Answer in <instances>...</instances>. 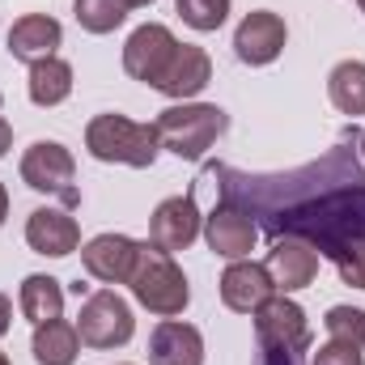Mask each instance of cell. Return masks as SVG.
I'll return each mask as SVG.
<instances>
[{"label": "cell", "mask_w": 365, "mask_h": 365, "mask_svg": "<svg viewBox=\"0 0 365 365\" xmlns=\"http://www.w3.org/2000/svg\"><path fill=\"white\" fill-rule=\"evenodd\" d=\"M204 182H217L225 204L264 217L272 238H302L327 259H344L365 247V170L349 149H331L323 162L289 175H242L234 166H208Z\"/></svg>", "instance_id": "6da1fadb"}, {"label": "cell", "mask_w": 365, "mask_h": 365, "mask_svg": "<svg viewBox=\"0 0 365 365\" xmlns=\"http://www.w3.org/2000/svg\"><path fill=\"white\" fill-rule=\"evenodd\" d=\"M225 128H230V115L212 102H175V106L158 110V119H153L158 145L182 162H200L225 136Z\"/></svg>", "instance_id": "7a4b0ae2"}, {"label": "cell", "mask_w": 365, "mask_h": 365, "mask_svg": "<svg viewBox=\"0 0 365 365\" xmlns=\"http://www.w3.org/2000/svg\"><path fill=\"white\" fill-rule=\"evenodd\" d=\"M86 149L98 162H119V166H132V170H149L162 153L153 123H136L119 110L93 115L86 123Z\"/></svg>", "instance_id": "3957f363"}, {"label": "cell", "mask_w": 365, "mask_h": 365, "mask_svg": "<svg viewBox=\"0 0 365 365\" xmlns=\"http://www.w3.org/2000/svg\"><path fill=\"white\" fill-rule=\"evenodd\" d=\"M128 289L158 319H175V314L187 310V302H191V284H187L182 268L175 264V255L170 251H158L153 242H140V259L132 268Z\"/></svg>", "instance_id": "277c9868"}, {"label": "cell", "mask_w": 365, "mask_h": 365, "mask_svg": "<svg viewBox=\"0 0 365 365\" xmlns=\"http://www.w3.org/2000/svg\"><path fill=\"white\" fill-rule=\"evenodd\" d=\"M77 331H81V344H90V349H123L136 336L132 306L115 289H98L81 302Z\"/></svg>", "instance_id": "5b68a950"}, {"label": "cell", "mask_w": 365, "mask_h": 365, "mask_svg": "<svg viewBox=\"0 0 365 365\" xmlns=\"http://www.w3.org/2000/svg\"><path fill=\"white\" fill-rule=\"evenodd\" d=\"M73 179H77V162H73V153L60 140H34L21 153V182L30 191L60 195L73 208V204H81V191L73 187Z\"/></svg>", "instance_id": "8992f818"}, {"label": "cell", "mask_w": 365, "mask_h": 365, "mask_svg": "<svg viewBox=\"0 0 365 365\" xmlns=\"http://www.w3.org/2000/svg\"><path fill=\"white\" fill-rule=\"evenodd\" d=\"M251 319H255V340H259V349H284V353H306V349H310L306 310H302L289 293H272Z\"/></svg>", "instance_id": "52a82bcc"}, {"label": "cell", "mask_w": 365, "mask_h": 365, "mask_svg": "<svg viewBox=\"0 0 365 365\" xmlns=\"http://www.w3.org/2000/svg\"><path fill=\"white\" fill-rule=\"evenodd\" d=\"M175 47H179V38L170 34V26L145 21V26H136V30L128 34V43H123V73H128L132 81H145V86L153 90V81H158L162 68L170 64Z\"/></svg>", "instance_id": "ba28073f"}, {"label": "cell", "mask_w": 365, "mask_h": 365, "mask_svg": "<svg viewBox=\"0 0 365 365\" xmlns=\"http://www.w3.org/2000/svg\"><path fill=\"white\" fill-rule=\"evenodd\" d=\"M204 242H208L212 255H221V259L234 264V259H247V255L255 251L259 225H255V217H251L247 208L217 200V208L204 217Z\"/></svg>", "instance_id": "9c48e42d"}, {"label": "cell", "mask_w": 365, "mask_h": 365, "mask_svg": "<svg viewBox=\"0 0 365 365\" xmlns=\"http://www.w3.org/2000/svg\"><path fill=\"white\" fill-rule=\"evenodd\" d=\"M200 230H204V217H200V208H195V191H187V195H170V200H162L158 208H153V217H149V242L158 247V251H187L195 238H200Z\"/></svg>", "instance_id": "30bf717a"}, {"label": "cell", "mask_w": 365, "mask_h": 365, "mask_svg": "<svg viewBox=\"0 0 365 365\" xmlns=\"http://www.w3.org/2000/svg\"><path fill=\"white\" fill-rule=\"evenodd\" d=\"M284 43H289L284 17L272 13V9H255V13H247V17L238 21V30H234V51H238V60L251 64V68L272 64L276 56L284 51Z\"/></svg>", "instance_id": "8fae6325"}, {"label": "cell", "mask_w": 365, "mask_h": 365, "mask_svg": "<svg viewBox=\"0 0 365 365\" xmlns=\"http://www.w3.org/2000/svg\"><path fill=\"white\" fill-rule=\"evenodd\" d=\"M136 259H140V242L128 238V234H98L81 247L86 272L93 280H102V284H128Z\"/></svg>", "instance_id": "7c38bea8"}, {"label": "cell", "mask_w": 365, "mask_h": 365, "mask_svg": "<svg viewBox=\"0 0 365 365\" xmlns=\"http://www.w3.org/2000/svg\"><path fill=\"white\" fill-rule=\"evenodd\" d=\"M26 242L34 255L47 259H64L81 247V225L68 208H34L26 221Z\"/></svg>", "instance_id": "4fadbf2b"}, {"label": "cell", "mask_w": 365, "mask_h": 365, "mask_svg": "<svg viewBox=\"0 0 365 365\" xmlns=\"http://www.w3.org/2000/svg\"><path fill=\"white\" fill-rule=\"evenodd\" d=\"M264 268L272 276L276 293H297V289L314 284V276H319V251L310 242H302V238H276L268 259H264Z\"/></svg>", "instance_id": "5bb4252c"}, {"label": "cell", "mask_w": 365, "mask_h": 365, "mask_svg": "<svg viewBox=\"0 0 365 365\" xmlns=\"http://www.w3.org/2000/svg\"><path fill=\"white\" fill-rule=\"evenodd\" d=\"M208 81H212V60H208V51L195 47V43H179L175 56H170V64H166L162 77L153 81V90L166 93V98H175V102H187V98H195V93L204 90Z\"/></svg>", "instance_id": "9a60e30c"}, {"label": "cell", "mask_w": 365, "mask_h": 365, "mask_svg": "<svg viewBox=\"0 0 365 365\" xmlns=\"http://www.w3.org/2000/svg\"><path fill=\"white\" fill-rule=\"evenodd\" d=\"M272 293H276L272 276H268L264 264H255V259H234L221 272V302L230 310H238V314H255Z\"/></svg>", "instance_id": "2e32d148"}, {"label": "cell", "mask_w": 365, "mask_h": 365, "mask_svg": "<svg viewBox=\"0 0 365 365\" xmlns=\"http://www.w3.org/2000/svg\"><path fill=\"white\" fill-rule=\"evenodd\" d=\"M60 43H64V30L47 13H26L9 26V56L21 60V64H38L47 56H56Z\"/></svg>", "instance_id": "e0dca14e"}, {"label": "cell", "mask_w": 365, "mask_h": 365, "mask_svg": "<svg viewBox=\"0 0 365 365\" xmlns=\"http://www.w3.org/2000/svg\"><path fill=\"white\" fill-rule=\"evenodd\" d=\"M149 365H204V336L191 323L162 319L149 336Z\"/></svg>", "instance_id": "ac0fdd59"}, {"label": "cell", "mask_w": 365, "mask_h": 365, "mask_svg": "<svg viewBox=\"0 0 365 365\" xmlns=\"http://www.w3.org/2000/svg\"><path fill=\"white\" fill-rule=\"evenodd\" d=\"M30 349H34V361L38 365H73L77 353H81V331H77V323H68V319L38 323Z\"/></svg>", "instance_id": "d6986e66"}, {"label": "cell", "mask_w": 365, "mask_h": 365, "mask_svg": "<svg viewBox=\"0 0 365 365\" xmlns=\"http://www.w3.org/2000/svg\"><path fill=\"white\" fill-rule=\"evenodd\" d=\"M17 306H21V314L38 327V323H51V319H60L64 314V284L56 280V276H26L21 280V289H17Z\"/></svg>", "instance_id": "ffe728a7"}, {"label": "cell", "mask_w": 365, "mask_h": 365, "mask_svg": "<svg viewBox=\"0 0 365 365\" xmlns=\"http://www.w3.org/2000/svg\"><path fill=\"white\" fill-rule=\"evenodd\" d=\"M30 102L34 106H60L73 93V64L60 56H47L38 64H30Z\"/></svg>", "instance_id": "44dd1931"}, {"label": "cell", "mask_w": 365, "mask_h": 365, "mask_svg": "<svg viewBox=\"0 0 365 365\" xmlns=\"http://www.w3.org/2000/svg\"><path fill=\"white\" fill-rule=\"evenodd\" d=\"M327 93L340 115H365V60H340L327 77Z\"/></svg>", "instance_id": "7402d4cb"}, {"label": "cell", "mask_w": 365, "mask_h": 365, "mask_svg": "<svg viewBox=\"0 0 365 365\" xmlns=\"http://www.w3.org/2000/svg\"><path fill=\"white\" fill-rule=\"evenodd\" d=\"M73 17L86 34H110L128 21V0H77Z\"/></svg>", "instance_id": "603a6c76"}, {"label": "cell", "mask_w": 365, "mask_h": 365, "mask_svg": "<svg viewBox=\"0 0 365 365\" xmlns=\"http://www.w3.org/2000/svg\"><path fill=\"white\" fill-rule=\"evenodd\" d=\"M323 327H327L331 340L357 344V349L365 353V310H357V306H331L327 319H323Z\"/></svg>", "instance_id": "cb8c5ba5"}, {"label": "cell", "mask_w": 365, "mask_h": 365, "mask_svg": "<svg viewBox=\"0 0 365 365\" xmlns=\"http://www.w3.org/2000/svg\"><path fill=\"white\" fill-rule=\"evenodd\" d=\"M175 9H179L182 21L191 30H200V34L221 30L225 17H230V0H175Z\"/></svg>", "instance_id": "d4e9b609"}, {"label": "cell", "mask_w": 365, "mask_h": 365, "mask_svg": "<svg viewBox=\"0 0 365 365\" xmlns=\"http://www.w3.org/2000/svg\"><path fill=\"white\" fill-rule=\"evenodd\" d=\"M314 365H365V357H361V349H357V344L327 340V344L314 353Z\"/></svg>", "instance_id": "484cf974"}, {"label": "cell", "mask_w": 365, "mask_h": 365, "mask_svg": "<svg viewBox=\"0 0 365 365\" xmlns=\"http://www.w3.org/2000/svg\"><path fill=\"white\" fill-rule=\"evenodd\" d=\"M340 280L344 284H353V289H365V247H357V251H349L340 264Z\"/></svg>", "instance_id": "4316f807"}, {"label": "cell", "mask_w": 365, "mask_h": 365, "mask_svg": "<svg viewBox=\"0 0 365 365\" xmlns=\"http://www.w3.org/2000/svg\"><path fill=\"white\" fill-rule=\"evenodd\" d=\"M264 361L259 365H302V353H284V349H259Z\"/></svg>", "instance_id": "83f0119b"}, {"label": "cell", "mask_w": 365, "mask_h": 365, "mask_svg": "<svg viewBox=\"0 0 365 365\" xmlns=\"http://www.w3.org/2000/svg\"><path fill=\"white\" fill-rule=\"evenodd\" d=\"M9 323H13V306H9V297L0 293V336L9 331Z\"/></svg>", "instance_id": "f1b7e54d"}, {"label": "cell", "mask_w": 365, "mask_h": 365, "mask_svg": "<svg viewBox=\"0 0 365 365\" xmlns=\"http://www.w3.org/2000/svg\"><path fill=\"white\" fill-rule=\"evenodd\" d=\"M9 145H13V128H9V119L0 115V158L9 153Z\"/></svg>", "instance_id": "f546056e"}, {"label": "cell", "mask_w": 365, "mask_h": 365, "mask_svg": "<svg viewBox=\"0 0 365 365\" xmlns=\"http://www.w3.org/2000/svg\"><path fill=\"white\" fill-rule=\"evenodd\" d=\"M4 217H9V191H4V182H0V225H4Z\"/></svg>", "instance_id": "4dcf8cb0"}, {"label": "cell", "mask_w": 365, "mask_h": 365, "mask_svg": "<svg viewBox=\"0 0 365 365\" xmlns=\"http://www.w3.org/2000/svg\"><path fill=\"white\" fill-rule=\"evenodd\" d=\"M357 149H361V162H365V132H357Z\"/></svg>", "instance_id": "1f68e13d"}, {"label": "cell", "mask_w": 365, "mask_h": 365, "mask_svg": "<svg viewBox=\"0 0 365 365\" xmlns=\"http://www.w3.org/2000/svg\"><path fill=\"white\" fill-rule=\"evenodd\" d=\"M140 4H153V0H128V9H140Z\"/></svg>", "instance_id": "d6a6232c"}, {"label": "cell", "mask_w": 365, "mask_h": 365, "mask_svg": "<svg viewBox=\"0 0 365 365\" xmlns=\"http://www.w3.org/2000/svg\"><path fill=\"white\" fill-rule=\"evenodd\" d=\"M0 365H13V361H9V357H4V353H0Z\"/></svg>", "instance_id": "836d02e7"}, {"label": "cell", "mask_w": 365, "mask_h": 365, "mask_svg": "<svg viewBox=\"0 0 365 365\" xmlns=\"http://www.w3.org/2000/svg\"><path fill=\"white\" fill-rule=\"evenodd\" d=\"M357 4H361V13H365V0H357Z\"/></svg>", "instance_id": "e575fe53"}]
</instances>
